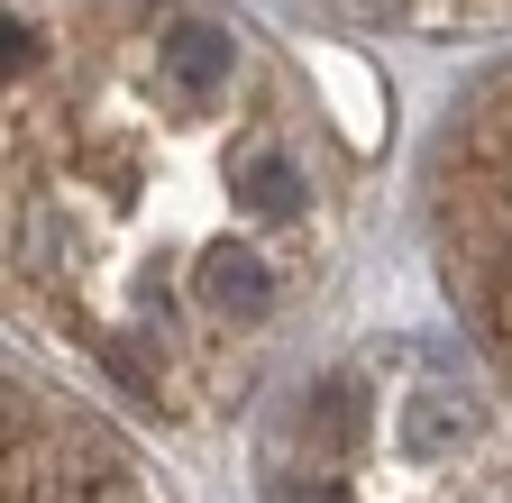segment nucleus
I'll use <instances>...</instances> for the list:
<instances>
[{"mask_svg": "<svg viewBox=\"0 0 512 503\" xmlns=\"http://www.w3.org/2000/svg\"><path fill=\"white\" fill-rule=\"evenodd\" d=\"M156 74H165L174 101L202 110V101H220L229 74H238V37L211 28V19H165V37H156Z\"/></svg>", "mask_w": 512, "mask_h": 503, "instance_id": "nucleus-1", "label": "nucleus"}, {"mask_svg": "<svg viewBox=\"0 0 512 503\" xmlns=\"http://www.w3.org/2000/svg\"><path fill=\"white\" fill-rule=\"evenodd\" d=\"M467 439V403H448V394H412V412H403V449L412 458H448Z\"/></svg>", "mask_w": 512, "mask_h": 503, "instance_id": "nucleus-2", "label": "nucleus"}, {"mask_svg": "<svg viewBox=\"0 0 512 503\" xmlns=\"http://www.w3.org/2000/svg\"><path fill=\"white\" fill-rule=\"evenodd\" d=\"M366 10H384V0H366Z\"/></svg>", "mask_w": 512, "mask_h": 503, "instance_id": "nucleus-3", "label": "nucleus"}]
</instances>
